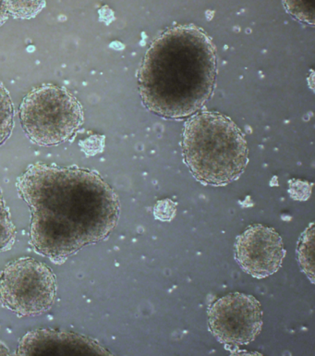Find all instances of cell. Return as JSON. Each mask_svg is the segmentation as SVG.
<instances>
[{"label":"cell","instance_id":"cell-13","mask_svg":"<svg viewBox=\"0 0 315 356\" xmlns=\"http://www.w3.org/2000/svg\"><path fill=\"white\" fill-rule=\"evenodd\" d=\"M16 229L10 218L7 207L3 200L0 190V251L5 250L13 243Z\"/></svg>","mask_w":315,"mask_h":356},{"label":"cell","instance_id":"cell-9","mask_svg":"<svg viewBox=\"0 0 315 356\" xmlns=\"http://www.w3.org/2000/svg\"><path fill=\"white\" fill-rule=\"evenodd\" d=\"M14 127V108L10 95L0 83V145L7 141Z\"/></svg>","mask_w":315,"mask_h":356},{"label":"cell","instance_id":"cell-15","mask_svg":"<svg viewBox=\"0 0 315 356\" xmlns=\"http://www.w3.org/2000/svg\"><path fill=\"white\" fill-rule=\"evenodd\" d=\"M8 13L5 0H0V27L8 21Z\"/></svg>","mask_w":315,"mask_h":356},{"label":"cell","instance_id":"cell-11","mask_svg":"<svg viewBox=\"0 0 315 356\" xmlns=\"http://www.w3.org/2000/svg\"><path fill=\"white\" fill-rule=\"evenodd\" d=\"M314 223L311 224V229H306L300 241L298 248V257L300 265L307 276L310 277L314 282Z\"/></svg>","mask_w":315,"mask_h":356},{"label":"cell","instance_id":"cell-14","mask_svg":"<svg viewBox=\"0 0 315 356\" xmlns=\"http://www.w3.org/2000/svg\"><path fill=\"white\" fill-rule=\"evenodd\" d=\"M177 204L170 199H164V200L157 202L154 209V218L156 220L162 221L172 220L176 216Z\"/></svg>","mask_w":315,"mask_h":356},{"label":"cell","instance_id":"cell-4","mask_svg":"<svg viewBox=\"0 0 315 356\" xmlns=\"http://www.w3.org/2000/svg\"><path fill=\"white\" fill-rule=\"evenodd\" d=\"M19 117L28 138L40 147L70 141L84 120L80 102L67 90L54 85L31 90L19 105Z\"/></svg>","mask_w":315,"mask_h":356},{"label":"cell","instance_id":"cell-3","mask_svg":"<svg viewBox=\"0 0 315 356\" xmlns=\"http://www.w3.org/2000/svg\"><path fill=\"white\" fill-rule=\"evenodd\" d=\"M182 153L193 177L224 186L240 178L249 162L245 137L229 118L218 112L193 115L185 123Z\"/></svg>","mask_w":315,"mask_h":356},{"label":"cell","instance_id":"cell-7","mask_svg":"<svg viewBox=\"0 0 315 356\" xmlns=\"http://www.w3.org/2000/svg\"><path fill=\"white\" fill-rule=\"evenodd\" d=\"M286 250L275 229L255 224L237 238L236 260L246 273L257 279L271 276L282 266Z\"/></svg>","mask_w":315,"mask_h":356},{"label":"cell","instance_id":"cell-6","mask_svg":"<svg viewBox=\"0 0 315 356\" xmlns=\"http://www.w3.org/2000/svg\"><path fill=\"white\" fill-rule=\"evenodd\" d=\"M210 332L221 343L246 346L260 334L263 310L255 297L241 293L216 300L208 311Z\"/></svg>","mask_w":315,"mask_h":356},{"label":"cell","instance_id":"cell-5","mask_svg":"<svg viewBox=\"0 0 315 356\" xmlns=\"http://www.w3.org/2000/svg\"><path fill=\"white\" fill-rule=\"evenodd\" d=\"M57 296L56 277L49 266L32 257L8 263L0 274V302L19 316L47 312Z\"/></svg>","mask_w":315,"mask_h":356},{"label":"cell","instance_id":"cell-12","mask_svg":"<svg viewBox=\"0 0 315 356\" xmlns=\"http://www.w3.org/2000/svg\"><path fill=\"white\" fill-rule=\"evenodd\" d=\"M286 11L298 21L314 25L315 0H284Z\"/></svg>","mask_w":315,"mask_h":356},{"label":"cell","instance_id":"cell-16","mask_svg":"<svg viewBox=\"0 0 315 356\" xmlns=\"http://www.w3.org/2000/svg\"><path fill=\"white\" fill-rule=\"evenodd\" d=\"M8 351L5 347L2 346V344H0V355H8Z\"/></svg>","mask_w":315,"mask_h":356},{"label":"cell","instance_id":"cell-1","mask_svg":"<svg viewBox=\"0 0 315 356\" xmlns=\"http://www.w3.org/2000/svg\"><path fill=\"white\" fill-rule=\"evenodd\" d=\"M16 186L32 213L31 245L56 263L106 239L119 220L116 193L89 170L39 162L28 167Z\"/></svg>","mask_w":315,"mask_h":356},{"label":"cell","instance_id":"cell-10","mask_svg":"<svg viewBox=\"0 0 315 356\" xmlns=\"http://www.w3.org/2000/svg\"><path fill=\"white\" fill-rule=\"evenodd\" d=\"M8 14L13 18H35L47 6L46 0H5Z\"/></svg>","mask_w":315,"mask_h":356},{"label":"cell","instance_id":"cell-2","mask_svg":"<svg viewBox=\"0 0 315 356\" xmlns=\"http://www.w3.org/2000/svg\"><path fill=\"white\" fill-rule=\"evenodd\" d=\"M216 79L215 44L194 25L165 31L149 47L138 74L143 102L165 119L193 116L209 99Z\"/></svg>","mask_w":315,"mask_h":356},{"label":"cell","instance_id":"cell-8","mask_svg":"<svg viewBox=\"0 0 315 356\" xmlns=\"http://www.w3.org/2000/svg\"><path fill=\"white\" fill-rule=\"evenodd\" d=\"M108 354L97 341L77 333L56 330L28 332L19 341L17 355Z\"/></svg>","mask_w":315,"mask_h":356}]
</instances>
